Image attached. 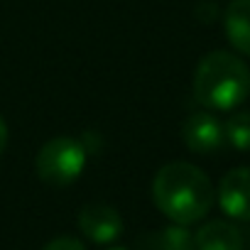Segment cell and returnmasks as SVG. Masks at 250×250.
Returning <instances> with one entry per match:
<instances>
[{
  "label": "cell",
  "instance_id": "6da1fadb",
  "mask_svg": "<svg viewBox=\"0 0 250 250\" xmlns=\"http://www.w3.org/2000/svg\"><path fill=\"white\" fill-rule=\"evenodd\" d=\"M152 199L169 221L189 226L211 211L213 184L199 167L189 162H169L155 174Z\"/></svg>",
  "mask_w": 250,
  "mask_h": 250
},
{
  "label": "cell",
  "instance_id": "7a4b0ae2",
  "mask_svg": "<svg viewBox=\"0 0 250 250\" xmlns=\"http://www.w3.org/2000/svg\"><path fill=\"white\" fill-rule=\"evenodd\" d=\"M194 96L211 110H233L250 96V69L230 52L206 54L194 71Z\"/></svg>",
  "mask_w": 250,
  "mask_h": 250
},
{
  "label": "cell",
  "instance_id": "3957f363",
  "mask_svg": "<svg viewBox=\"0 0 250 250\" xmlns=\"http://www.w3.org/2000/svg\"><path fill=\"white\" fill-rule=\"evenodd\" d=\"M86 150L74 138H52L37 155V177L49 187H66L83 172Z\"/></svg>",
  "mask_w": 250,
  "mask_h": 250
},
{
  "label": "cell",
  "instance_id": "277c9868",
  "mask_svg": "<svg viewBox=\"0 0 250 250\" xmlns=\"http://www.w3.org/2000/svg\"><path fill=\"white\" fill-rule=\"evenodd\" d=\"M182 138L187 143V147L196 155H213L223 147L226 143V130L223 123L213 115V113H191L184 125H182Z\"/></svg>",
  "mask_w": 250,
  "mask_h": 250
},
{
  "label": "cell",
  "instance_id": "5b68a950",
  "mask_svg": "<svg viewBox=\"0 0 250 250\" xmlns=\"http://www.w3.org/2000/svg\"><path fill=\"white\" fill-rule=\"evenodd\" d=\"M218 204L235 221H250V167L230 169L218 184Z\"/></svg>",
  "mask_w": 250,
  "mask_h": 250
},
{
  "label": "cell",
  "instance_id": "8992f818",
  "mask_svg": "<svg viewBox=\"0 0 250 250\" xmlns=\"http://www.w3.org/2000/svg\"><path fill=\"white\" fill-rule=\"evenodd\" d=\"M79 228L93 243H110L123 233V218L108 204H86L79 211Z\"/></svg>",
  "mask_w": 250,
  "mask_h": 250
},
{
  "label": "cell",
  "instance_id": "52a82bcc",
  "mask_svg": "<svg viewBox=\"0 0 250 250\" xmlns=\"http://www.w3.org/2000/svg\"><path fill=\"white\" fill-rule=\"evenodd\" d=\"M196 250H243V233L228 221H208L194 235Z\"/></svg>",
  "mask_w": 250,
  "mask_h": 250
},
{
  "label": "cell",
  "instance_id": "ba28073f",
  "mask_svg": "<svg viewBox=\"0 0 250 250\" xmlns=\"http://www.w3.org/2000/svg\"><path fill=\"white\" fill-rule=\"evenodd\" d=\"M223 27L228 42L245 57H250V0H233L226 8Z\"/></svg>",
  "mask_w": 250,
  "mask_h": 250
},
{
  "label": "cell",
  "instance_id": "9c48e42d",
  "mask_svg": "<svg viewBox=\"0 0 250 250\" xmlns=\"http://www.w3.org/2000/svg\"><path fill=\"white\" fill-rule=\"evenodd\" d=\"M150 250H196V245H194V235L187 230V226L174 223L152 235Z\"/></svg>",
  "mask_w": 250,
  "mask_h": 250
},
{
  "label": "cell",
  "instance_id": "30bf717a",
  "mask_svg": "<svg viewBox=\"0 0 250 250\" xmlns=\"http://www.w3.org/2000/svg\"><path fill=\"white\" fill-rule=\"evenodd\" d=\"M223 130H226V140L235 150H250V110L233 113L226 120Z\"/></svg>",
  "mask_w": 250,
  "mask_h": 250
},
{
  "label": "cell",
  "instance_id": "8fae6325",
  "mask_svg": "<svg viewBox=\"0 0 250 250\" xmlns=\"http://www.w3.org/2000/svg\"><path fill=\"white\" fill-rule=\"evenodd\" d=\"M42 250H86V245L71 235H59V238H52Z\"/></svg>",
  "mask_w": 250,
  "mask_h": 250
},
{
  "label": "cell",
  "instance_id": "7c38bea8",
  "mask_svg": "<svg viewBox=\"0 0 250 250\" xmlns=\"http://www.w3.org/2000/svg\"><path fill=\"white\" fill-rule=\"evenodd\" d=\"M5 145H8V125H5L3 115H0V155L5 152Z\"/></svg>",
  "mask_w": 250,
  "mask_h": 250
},
{
  "label": "cell",
  "instance_id": "4fadbf2b",
  "mask_svg": "<svg viewBox=\"0 0 250 250\" xmlns=\"http://www.w3.org/2000/svg\"><path fill=\"white\" fill-rule=\"evenodd\" d=\"M115 250H123V248H115Z\"/></svg>",
  "mask_w": 250,
  "mask_h": 250
}]
</instances>
